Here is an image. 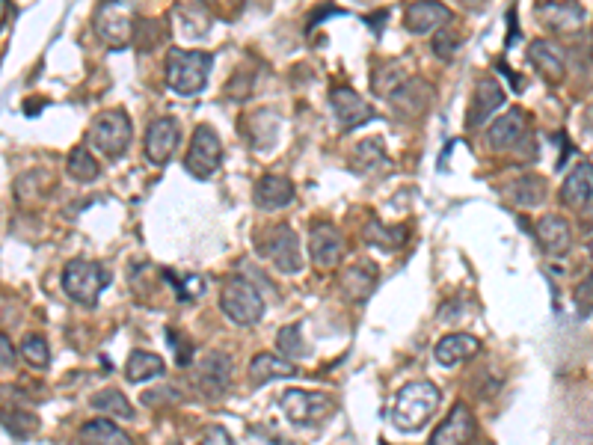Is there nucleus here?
I'll list each match as a JSON object with an SVG mask.
<instances>
[{"instance_id":"7","label":"nucleus","mask_w":593,"mask_h":445,"mask_svg":"<svg viewBox=\"0 0 593 445\" xmlns=\"http://www.w3.org/2000/svg\"><path fill=\"white\" fill-rule=\"evenodd\" d=\"M89 137L92 143L98 146L101 155L107 158H122L128 143H131V119L125 110H107L101 113L92 128H89Z\"/></svg>"},{"instance_id":"42","label":"nucleus","mask_w":593,"mask_h":445,"mask_svg":"<svg viewBox=\"0 0 593 445\" xmlns=\"http://www.w3.org/2000/svg\"><path fill=\"white\" fill-rule=\"evenodd\" d=\"M202 440H217V443H232V437L223 431V428H208L202 431Z\"/></svg>"},{"instance_id":"13","label":"nucleus","mask_w":593,"mask_h":445,"mask_svg":"<svg viewBox=\"0 0 593 445\" xmlns=\"http://www.w3.org/2000/svg\"><path fill=\"white\" fill-rule=\"evenodd\" d=\"M178 140H181V131H178V122L172 116H161L149 125L146 131V158L155 164V167H164L170 164V158L178 149Z\"/></svg>"},{"instance_id":"5","label":"nucleus","mask_w":593,"mask_h":445,"mask_svg":"<svg viewBox=\"0 0 593 445\" xmlns=\"http://www.w3.org/2000/svg\"><path fill=\"white\" fill-rule=\"evenodd\" d=\"M279 407L288 416L291 425L297 428H318L336 413V401L321 395V392H306V389H285L279 395Z\"/></svg>"},{"instance_id":"16","label":"nucleus","mask_w":593,"mask_h":445,"mask_svg":"<svg viewBox=\"0 0 593 445\" xmlns=\"http://www.w3.org/2000/svg\"><path fill=\"white\" fill-rule=\"evenodd\" d=\"M232 383V356L223 351H211L199 362V389L208 398H223Z\"/></svg>"},{"instance_id":"32","label":"nucleus","mask_w":593,"mask_h":445,"mask_svg":"<svg viewBox=\"0 0 593 445\" xmlns=\"http://www.w3.org/2000/svg\"><path fill=\"white\" fill-rule=\"evenodd\" d=\"M81 440L86 443H128V434L113 425L110 419H92L81 428Z\"/></svg>"},{"instance_id":"4","label":"nucleus","mask_w":593,"mask_h":445,"mask_svg":"<svg viewBox=\"0 0 593 445\" xmlns=\"http://www.w3.org/2000/svg\"><path fill=\"white\" fill-rule=\"evenodd\" d=\"M110 285V270L101 262L89 259H72L63 267V291L78 303V306H95L98 294Z\"/></svg>"},{"instance_id":"31","label":"nucleus","mask_w":593,"mask_h":445,"mask_svg":"<svg viewBox=\"0 0 593 445\" xmlns=\"http://www.w3.org/2000/svg\"><path fill=\"white\" fill-rule=\"evenodd\" d=\"M510 199L522 208H531V205H540L546 199V181L540 176H525L519 181H513L510 187Z\"/></svg>"},{"instance_id":"44","label":"nucleus","mask_w":593,"mask_h":445,"mask_svg":"<svg viewBox=\"0 0 593 445\" xmlns=\"http://www.w3.org/2000/svg\"><path fill=\"white\" fill-rule=\"evenodd\" d=\"M6 15H9V0H0V27L6 24Z\"/></svg>"},{"instance_id":"37","label":"nucleus","mask_w":593,"mask_h":445,"mask_svg":"<svg viewBox=\"0 0 593 445\" xmlns=\"http://www.w3.org/2000/svg\"><path fill=\"white\" fill-rule=\"evenodd\" d=\"M404 229H389V226H380L377 220H371V226L365 229V241L374 244V247H383V250H395L404 244Z\"/></svg>"},{"instance_id":"18","label":"nucleus","mask_w":593,"mask_h":445,"mask_svg":"<svg viewBox=\"0 0 593 445\" xmlns=\"http://www.w3.org/2000/svg\"><path fill=\"white\" fill-rule=\"evenodd\" d=\"M475 437V416L469 410V404H454L451 413L445 416V422L436 428L433 434V445H454V443H469Z\"/></svg>"},{"instance_id":"6","label":"nucleus","mask_w":593,"mask_h":445,"mask_svg":"<svg viewBox=\"0 0 593 445\" xmlns=\"http://www.w3.org/2000/svg\"><path fill=\"white\" fill-rule=\"evenodd\" d=\"M134 24V9L125 0H101L92 15V27L107 48H125L134 39Z\"/></svg>"},{"instance_id":"20","label":"nucleus","mask_w":593,"mask_h":445,"mask_svg":"<svg viewBox=\"0 0 593 445\" xmlns=\"http://www.w3.org/2000/svg\"><path fill=\"white\" fill-rule=\"evenodd\" d=\"M451 21V9L439 0H416L407 9V30L416 36H427L433 30H442Z\"/></svg>"},{"instance_id":"35","label":"nucleus","mask_w":593,"mask_h":445,"mask_svg":"<svg viewBox=\"0 0 593 445\" xmlns=\"http://www.w3.org/2000/svg\"><path fill=\"white\" fill-rule=\"evenodd\" d=\"M276 348H279V354L288 356L291 362H294V359H303V356L309 354V351H306V342H303V333H300L297 324H288V327L279 330Z\"/></svg>"},{"instance_id":"41","label":"nucleus","mask_w":593,"mask_h":445,"mask_svg":"<svg viewBox=\"0 0 593 445\" xmlns=\"http://www.w3.org/2000/svg\"><path fill=\"white\" fill-rule=\"evenodd\" d=\"M15 365V348L6 339V333H0V368H12Z\"/></svg>"},{"instance_id":"1","label":"nucleus","mask_w":593,"mask_h":445,"mask_svg":"<svg viewBox=\"0 0 593 445\" xmlns=\"http://www.w3.org/2000/svg\"><path fill=\"white\" fill-rule=\"evenodd\" d=\"M439 389L430 383V380H416V383H407L395 401H392V410H389V419L398 431L404 434H413V431H422L424 425L436 416L439 410Z\"/></svg>"},{"instance_id":"11","label":"nucleus","mask_w":593,"mask_h":445,"mask_svg":"<svg viewBox=\"0 0 593 445\" xmlns=\"http://www.w3.org/2000/svg\"><path fill=\"white\" fill-rule=\"evenodd\" d=\"M528 60H531L534 72H537L546 84H552V87H558V84L564 81V75H567V54H564L561 45L552 42V39H537V42L528 48Z\"/></svg>"},{"instance_id":"14","label":"nucleus","mask_w":593,"mask_h":445,"mask_svg":"<svg viewBox=\"0 0 593 445\" xmlns=\"http://www.w3.org/2000/svg\"><path fill=\"white\" fill-rule=\"evenodd\" d=\"M534 238H537L540 250H543L546 256H552V259L567 256L570 247H573V229H570L567 217H561V214H546V217H540V223L534 226Z\"/></svg>"},{"instance_id":"22","label":"nucleus","mask_w":593,"mask_h":445,"mask_svg":"<svg viewBox=\"0 0 593 445\" xmlns=\"http://www.w3.org/2000/svg\"><path fill=\"white\" fill-rule=\"evenodd\" d=\"M478 351H481V342L475 336H469V333H451V336H445V339L436 342L433 356H436L439 365L451 368V365H460V362L472 359Z\"/></svg>"},{"instance_id":"15","label":"nucleus","mask_w":593,"mask_h":445,"mask_svg":"<svg viewBox=\"0 0 593 445\" xmlns=\"http://www.w3.org/2000/svg\"><path fill=\"white\" fill-rule=\"evenodd\" d=\"M330 104H333V113H336V119H339L344 131H356L359 125H365V122H371L377 116L371 110V104H365V98L350 87L333 89L330 92Z\"/></svg>"},{"instance_id":"34","label":"nucleus","mask_w":593,"mask_h":445,"mask_svg":"<svg viewBox=\"0 0 593 445\" xmlns=\"http://www.w3.org/2000/svg\"><path fill=\"white\" fill-rule=\"evenodd\" d=\"M66 170H69V176L75 178V181H95L98 178V164H95V158L86 152L84 146H78V149H72V155H69V161H66Z\"/></svg>"},{"instance_id":"24","label":"nucleus","mask_w":593,"mask_h":445,"mask_svg":"<svg viewBox=\"0 0 593 445\" xmlns=\"http://www.w3.org/2000/svg\"><path fill=\"white\" fill-rule=\"evenodd\" d=\"M505 104V89L499 87L493 78L481 81L475 89V98H472V107H469V125L478 128L487 122V116H493L499 107Z\"/></svg>"},{"instance_id":"26","label":"nucleus","mask_w":593,"mask_h":445,"mask_svg":"<svg viewBox=\"0 0 593 445\" xmlns=\"http://www.w3.org/2000/svg\"><path fill=\"white\" fill-rule=\"evenodd\" d=\"M430 98H433L430 87H427L424 81H410V78L389 95V101H392L404 116H410V119L422 116L424 110H427V104H430Z\"/></svg>"},{"instance_id":"43","label":"nucleus","mask_w":593,"mask_h":445,"mask_svg":"<svg viewBox=\"0 0 593 445\" xmlns=\"http://www.w3.org/2000/svg\"><path fill=\"white\" fill-rule=\"evenodd\" d=\"M582 128L588 131V137H591V140H593V107H591V110H588V113H585V119H582Z\"/></svg>"},{"instance_id":"8","label":"nucleus","mask_w":593,"mask_h":445,"mask_svg":"<svg viewBox=\"0 0 593 445\" xmlns=\"http://www.w3.org/2000/svg\"><path fill=\"white\" fill-rule=\"evenodd\" d=\"M223 164V146H220V137L214 134L211 125H199L193 131V140H190V149H187V158H184V167L187 173L199 181L211 178Z\"/></svg>"},{"instance_id":"25","label":"nucleus","mask_w":593,"mask_h":445,"mask_svg":"<svg viewBox=\"0 0 593 445\" xmlns=\"http://www.w3.org/2000/svg\"><path fill=\"white\" fill-rule=\"evenodd\" d=\"M297 365L282 354H258L250 362V383L253 386H264L270 380H282V377H294Z\"/></svg>"},{"instance_id":"19","label":"nucleus","mask_w":593,"mask_h":445,"mask_svg":"<svg viewBox=\"0 0 593 445\" xmlns=\"http://www.w3.org/2000/svg\"><path fill=\"white\" fill-rule=\"evenodd\" d=\"M540 21L555 33H576L585 24V12L576 0H549L540 3Z\"/></svg>"},{"instance_id":"28","label":"nucleus","mask_w":593,"mask_h":445,"mask_svg":"<svg viewBox=\"0 0 593 445\" xmlns=\"http://www.w3.org/2000/svg\"><path fill=\"white\" fill-rule=\"evenodd\" d=\"M175 24L184 36H202L211 30V12L202 0H178L175 3Z\"/></svg>"},{"instance_id":"23","label":"nucleus","mask_w":593,"mask_h":445,"mask_svg":"<svg viewBox=\"0 0 593 445\" xmlns=\"http://www.w3.org/2000/svg\"><path fill=\"white\" fill-rule=\"evenodd\" d=\"M294 199V184L282 176H261L255 184V205L261 211L285 208Z\"/></svg>"},{"instance_id":"33","label":"nucleus","mask_w":593,"mask_h":445,"mask_svg":"<svg viewBox=\"0 0 593 445\" xmlns=\"http://www.w3.org/2000/svg\"><path fill=\"white\" fill-rule=\"evenodd\" d=\"M0 425L15 437V440H30L39 431V419L33 413L24 410H3L0 413Z\"/></svg>"},{"instance_id":"39","label":"nucleus","mask_w":593,"mask_h":445,"mask_svg":"<svg viewBox=\"0 0 593 445\" xmlns=\"http://www.w3.org/2000/svg\"><path fill=\"white\" fill-rule=\"evenodd\" d=\"M576 306H579L582 318H588L593 312V276H585L582 285L576 288Z\"/></svg>"},{"instance_id":"12","label":"nucleus","mask_w":593,"mask_h":445,"mask_svg":"<svg viewBox=\"0 0 593 445\" xmlns=\"http://www.w3.org/2000/svg\"><path fill=\"white\" fill-rule=\"evenodd\" d=\"M561 202L579 214H593V164L591 161H579L570 176L564 178L561 187Z\"/></svg>"},{"instance_id":"10","label":"nucleus","mask_w":593,"mask_h":445,"mask_svg":"<svg viewBox=\"0 0 593 445\" xmlns=\"http://www.w3.org/2000/svg\"><path fill=\"white\" fill-rule=\"evenodd\" d=\"M528 140V116L519 107H510L487 128V143L493 152H513Z\"/></svg>"},{"instance_id":"27","label":"nucleus","mask_w":593,"mask_h":445,"mask_svg":"<svg viewBox=\"0 0 593 445\" xmlns=\"http://www.w3.org/2000/svg\"><path fill=\"white\" fill-rule=\"evenodd\" d=\"M350 170L359 173V176H374V173H383L389 170V158H386V149L377 137L359 143L353 149V158H350Z\"/></svg>"},{"instance_id":"38","label":"nucleus","mask_w":593,"mask_h":445,"mask_svg":"<svg viewBox=\"0 0 593 445\" xmlns=\"http://www.w3.org/2000/svg\"><path fill=\"white\" fill-rule=\"evenodd\" d=\"M21 356H24L27 365H33V368H48V362H51V348H48L45 336L30 333V336L21 342Z\"/></svg>"},{"instance_id":"30","label":"nucleus","mask_w":593,"mask_h":445,"mask_svg":"<svg viewBox=\"0 0 593 445\" xmlns=\"http://www.w3.org/2000/svg\"><path fill=\"white\" fill-rule=\"evenodd\" d=\"M92 407L98 413H107V416H116V419H134V407L131 401L119 392V389H101L92 395Z\"/></svg>"},{"instance_id":"45","label":"nucleus","mask_w":593,"mask_h":445,"mask_svg":"<svg viewBox=\"0 0 593 445\" xmlns=\"http://www.w3.org/2000/svg\"><path fill=\"white\" fill-rule=\"evenodd\" d=\"M591 262H593V241H591Z\"/></svg>"},{"instance_id":"40","label":"nucleus","mask_w":593,"mask_h":445,"mask_svg":"<svg viewBox=\"0 0 593 445\" xmlns=\"http://www.w3.org/2000/svg\"><path fill=\"white\" fill-rule=\"evenodd\" d=\"M454 45H457V39H454V36H448V33H439V30H436V39H433V51H436V54H442V57H451Z\"/></svg>"},{"instance_id":"17","label":"nucleus","mask_w":593,"mask_h":445,"mask_svg":"<svg viewBox=\"0 0 593 445\" xmlns=\"http://www.w3.org/2000/svg\"><path fill=\"white\" fill-rule=\"evenodd\" d=\"M309 253L318 270H330L339 265L344 256V238L339 229L330 223H318L309 235Z\"/></svg>"},{"instance_id":"3","label":"nucleus","mask_w":593,"mask_h":445,"mask_svg":"<svg viewBox=\"0 0 593 445\" xmlns=\"http://www.w3.org/2000/svg\"><path fill=\"white\" fill-rule=\"evenodd\" d=\"M220 309L238 327H253V324H258L264 318V300H261L258 288H255L250 279H244V276H229L223 282Z\"/></svg>"},{"instance_id":"36","label":"nucleus","mask_w":593,"mask_h":445,"mask_svg":"<svg viewBox=\"0 0 593 445\" xmlns=\"http://www.w3.org/2000/svg\"><path fill=\"white\" fill-rule=\"evenodd\" d=\"M404 81H407V72H404V69H401L398 63H383V66H380V69L374 72V92H377V95H386V98H389V95H392L395 89L401 87Z\"/></svg>"},{"instance_id":"21","label":"nucleus","mask_w":593,"mask_h":445,"mask_svg":"<svg viewBox=\"0 0 593 445\" xmlns=\"http://www.w3.org/2000/svg\"><path fill=\"white\" fill-rule=\"evenodd\" d=\"M380 282V270L374 262L362 259V262H353L341 273V291L353 300V303H362L371 297V291L377 288Z\"/></svg>"},{"instance_id":"9","label":"nucleus","mask_w":593,"mask_h":445,"mask_svg":"<svg viewBox=\"0 0 593 445\" xmlns=\"http://www.w3.org/2000/svg\"><path fill=\"white\" fill-rule=\"evenodd\" d=\"M261 253L279 267L282 273H297L303 267L300 238L291 226H276L261 238Z\"/></svg>"},{"instance_id":"29","label":"nucleus","mask_w":593,"mask_h":445,"mask_svg":"<svg viewBox=\"0 0 593 445\" xmlns=\"http://www.w3.org/2000/svg\"><path fill=\"white\" fill-rule=\"evenodd\" d=\"M164 374H167V362L158 354H149V351H134L125 362L128 383H146V380H155V377H164Z\"/></svg>"},{"instance_id":"2","label":"nucleus","mask_w":593,"mask_h":445,"mask_svg":"<svg viewBox=\"0 0 593 445\" xmlns=\"http://www.w3.org/2000/svg\"><path fill=\"white\" fill-rule=\"evenodd\" d=\"M211 69H214V57L208 51L172 48L167 57V84L175 95L190 98L205 89Z\"/></svg>"}]
</instances>
